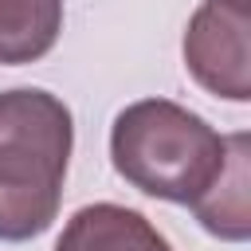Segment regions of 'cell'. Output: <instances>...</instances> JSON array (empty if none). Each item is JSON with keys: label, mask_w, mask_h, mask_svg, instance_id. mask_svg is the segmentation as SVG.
<instances>
[{"label": "cell", "mask_w": 251, "mask_h": 251, "mask_svg": "<svg viewBox=\"0 0 251 251\" xmlns=\"http://www.w3.org/2000/svg\"><path fill=\"white\" fill-rule=\"evenodd\" d=\"M75 122L63 98L39 86L0 94V239L43 235L63 204Z\"/></svg>", "instance_id": "cell-1"}, {"label": "cell", "mask_w": 251, "mask_h": 251, "mask_svg": "<svg viewBox=\"0 0 251 251\" xmlns=\"http://www.w3.org/2000/svg\"><path fill=\"white\" fill-rule=\"evenodd\" d=\"M110 157L118 176L137 192L169 204H192L224 169L227 137L180 102L141 98L114 118Z\"/></svg>", "instance_id": "cell-2"}, {"label": "cell", "mask_w": 251, "mask_h": 251, "mask_svg": "<svg viewBox=\"0 0 251 251\" xmlns=\"http://www.w3.org/2000/svg\"><path fill=\"white\" fill-rule=\"evenodd\" d=\"M251 0H204L184 27V67L216 98H251Z\"/></svg>", "instance_id": "cell-3"}, {"label": "cell", "mask_w": 251, "mask_h": 251, "mask_svg": "<svg viewBox=\"0 0 251 251\" xmlns=\"http://www.w3.org/2000/svg\"><path fill=\"white\" fill-rule=\"evenodd\" d=\"M55 251H173V243L141 212L102 200L78 208L67 220Z\"/></svg>", "instance_id": "cell-4"}, {"label": "cell", "mask_w": 251, "mask_h": 251, "mask_svg": "<svg viewBox=\"0 0 251 251\" xmlns=\"http://www.w3.org/2000/svg\"><path fill=\"white\" fill-rule=\"evenodd\" d=\"M251 153H247V133H231L227 137V157L224 169L216 173V180L208 184V192L200 200H192L188 208L196 212L200 227L227 239V243H243L251 235Z\"/></svg>", "instance_id": "cell-5"}, {"label": "cell", "mask_w": 251, "mask_h": 251, "mask_svg": "<svg viewBox=\"0 0 251 251\" xmlns=\"http://www.w3.org/2000/svg\"><path fill=\"white\" fill-rule=\"evenodd\" d=\"M63 31V0H0V67L43 59Z\"/></svg>", "instance_id": "cell-6"}]
</instances>
